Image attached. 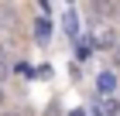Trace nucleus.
Instances as JSON below:
<instances>
[{"label":"nucleus","mask_w":120,"mask_h":116,"mask_svg":"<svg viewBox=\"0 0 120 116\" xmlns=\"http://www.w3.org/2000/svg\"><path fill=\"white\" fill-rule=\"evenodd\" d=\"M89 45L100 48V51H110V48L117 45V31H113L110 24H93V31H89Z\"/></svg>","instance_id":"obj_1"},{"label":"nucleus","mask_w":120,"mask_h":116,"mask_svg":"<svg viewBox=\"0 0 120 116\" xmlns=\"http://www.w3.org/2000/svg\"><path fill=\"white\" fill-rule=\"evenodd\" d=\"M14 31H17L14 7H4V4H0V41H4V45H10V41H14Z\"/></svg>","instance_id":"obj_2"},{"label":"nucleus","mask_w":120,"mask_h":116,"mask_svg":"<svg viewBox=\"0 0 120 116\" xmlns=\"http://www.w3.org/2000/svg\"><path fill=\"white\" fill-rule=\"evenodd\" d=\"M93 14L96 17H117V0H93Z\"/></svg>","instance_id":"obj_3"},{"label":"nucleus","mask_w":120,"mask_h":116,"mask_svg":"<svg viewBox=\"0 0 120 116\" xmlns=\"http://www.w3.org/2000/svg\"><path fill=\"white\" fill-rule=\"evenodd\" d=\"M96 89H100L103 96H113V92H117V75H113V72H103L100 79H96Z\"/></svg>","instance_id":"obj_4"},{"label":"nucleus","mask_w":120,"mask_h":116,"mask_svg":"<svg viewBox=\"0 0 120 116\" xmlns=\"http://www.w3.org/2000/svg\"><path fill=\"white\" fill-rule=\"evenodd\" d=\"M65 31L72 41H79V21H75V10H65Z\"/></svg>","instance_id":"obj_5"},{"label":"nucleus","mask_w":120,"mask_h":116,"mask_svg":"<svg viewBox=\"0 0 120 116\" xmlns=\"http://www.w3.org/2000/svg\"><path fill=\"white\" fill-rule=\"evenodd\" d=\"M4 75H10V51H7V45L0 41V79Z\"/></svg>","instance_id":"obj_6"},{"label":"nucleus","mask_w":120,"mask_h":116,"mask_svg":"<svg viewBox=\"0 0 120 116\" xmlns=\"http://www.w3.org/2000/svg\"><path fill=\"white\" fill-rule=\"evenodd\" d=\"M34 34H38V41H41V45L48 41V34H52V27H48V21H45V17H41V21H34Z\"/></svg>","instance_id":"obj_7"},{"label":"nucleus","mask_w":120,"mask_h":116,"mask_svg":"<svg viewBox=\"0 0 120 116\" xmlns=\"http://www.w3.org/2000/svg\"><path fill=\"white\" fill-rule=\"evenodd\" d=\"M110 58H113V65H117V68H120V38H117V45L110 48Z\"/></svg>","instance_id":"obj_8"},{"label":"nucleus","mask_w":120,"mask_h":116,"mask_svg":"<svg viewBox=\"0 0 120 116\" xmlns=\"http://www.w3.org/2000/svg\"><path fill=\"white\" fill-rule=\"evenodd\" d=\"M45 116H62V109H58V102H52V106L45 109Z\"/></svg>","instance_id":"obj_9"},{"label":"nucleus","mask_w":120,"mask_h":116,"mask_svg":"<svg viewBox=\"0 0 120 116\" xmlns=\"http://www.w3.org/2000/svg\"><path fill=\"white\" fill-rule=\"evenodd\" d=\"M72 116H86V113H82V109H75V113H72Z\"/></svg>","instance_id":"obj_10"},{"label":"nucleus","mask_w":120,"mask_h":116,"mask_svg":"<svg viewBox=\"0 0 120 116\" xmlns=\"http://www.w3.org/2000/svg\"><path fill=\"white\" fill-rule=\"evenodd\" d=\"M4 116H21V113H4Z\"/></svg>","instance_id":"obj_11"},{"label":"nucleus","mask_w":120,"mask_h":116,"mask_svg":"<svg viewBox=\"0 0 120 116\" xmlns=\"http://www.w3.org/2000/svg\"><path fill=\"white\" fill-rule=\"evenodd\" d=\"M0 102H4V89H0Z\"/></svg>","instance_id":"obj_12"}]
</instances>
